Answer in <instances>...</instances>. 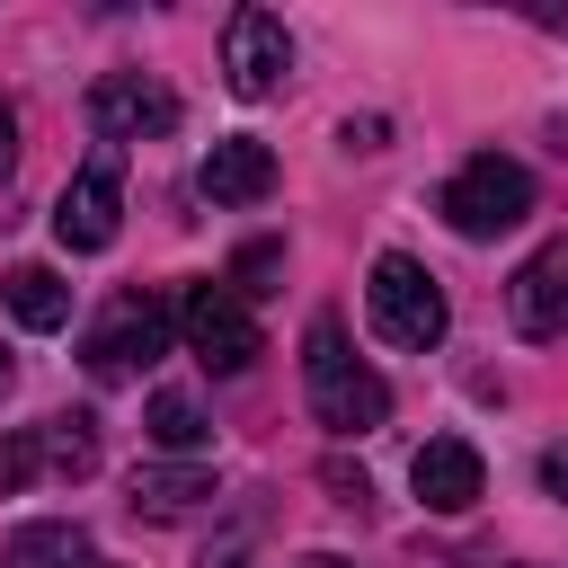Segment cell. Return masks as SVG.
I'll return each mask as SVG.
<instances>
[{"label": "cell", "instance_id": "obj_5", "mask_svg": "<svg viewBox=\"0 0 568 568\" xmlns=\"http://www.w3.org/2000/svg\"><path fill=\"white\" fill-rule=\"evenodd\" d=\"M169 337H178V302H151V293H124L98 328H89V346H80V364L98 373V382H124V373H142V364H160L169 355Z\"/></svg>", "mask_w": 568, "mask_h": 568}, {"label": "cell", "instance_id": "obj_13", "mask_svg": "<svg viewBox=\"0 0 568 568\" xmlns=\"http://www.w3.org/2000/svg\"><path fill=\"white\" fill-rule=\"evenodd\" d=\"M0 302L18 311V328H62L71 320V284L53 266H9L0 275Z\"/></svg>", "mask_w": 568, "mask_h": 568}, {"label": "cell", "instance_id": "obj_20", "mask_svg": "<svg viewBox=\"0 0 568 568\" xmlns=\"http://www.w3.org/2000/svg\"><path fill=\"white\" fill-rule=\"evenodd\" d=\"M541 488H550V497H568V444H550V453H541Z\"/></svg>", "mask_w": 568, "mask_h": 568}, {"label": "cell", "instance_id": "obj_8", "mask_svg": "<svg viewBox=\"0 0 568 568\" xmlns=\"http://www.w3.org/2000/svg\"><path fill=\"white\" fill-rule=\"evenodd\" d=\"M506 320L524 328V337H568V240H550V248H532L524 266H515V284H506Z\"/></svg>", "mask_w": 568, "mask_h": 568}, {"label": "cell", "instance_id": "obj_11", "mask_svg": "<svg viewBox=\"0 0 568 568\" xmlns=\"http://www.w3.org/2000/svg\"><path fill=\"white\" fill-rule=\"evenodd\" d=\"M195 186H204L213 204H266V186H275V151H266L257 133H231V142L204 151Z\"/></svg>", "mask_w": 568, "mask_h": 568}, {"label": "cell", "instance_id": "obj_12", "mask_svg": "<svg viewBox=\"0 0 568 568\" xmlns=\"http://www.w3.org/2000/svg\"><path fill=\"white\" fill-rule=\"evenodd\" d=\"M213 497V470H195V462H178V470H133V515H151V524H178V515H195Z\"/></svg>", "mask_w": 568, "mask_h": 568}, {"label": "cell", "instance_id": "obj_10", "mask_svg": "<svg viewBox=\"0 0 568 568\" xmlns=\"http://www.w3.org/2000/svg\"><path fill=\"white\" fill-rule=\"evenodd\" d=\"M408 488H417L435 515H470V506H479V488H488V470H479V453H470L462 435H435V444H417Z\"/></svg>", "mask_w": 568, "mask_h": 568}, {"label": "cell", "instance_id": "obj_2", "mask_svg": "<svg viewBox=\"0 0 568 568\" xmlns=\"http://www.w3.org/2000/svg\"><path fill=\"white\" fill-rule=\"evenodd\" d=\"M364 311H373V328L390 337V346H408V355H426V346H444V284L417 266V257H399V248H382L373 257V284H364Z\"/></svg>", "mask_w": 568, "mask_h": 568}, {"label": "cell", "instance_id": "obj_22", "mask_svg": "<svg viewBox=\"0 0 568 568\" xmlns=\"http://www.w3.org/2000/svg\"><path fill=\"white\" fill-rule=\"evenodd\" d=\"M302 568H355V559H337V550H311V559H302Z\"/></svg>", "mask_w": 568, "mask_h": 568}, {"label": "cell", "instance_id": "obj_7", "mask_svg": "<svg viewBox=\"0 0 568 568\" xmlns=\"http://www.w3.org/2000/svg\"><path fill=\"white\" fill-rule=\"evenodd\" d=\"M284 71H293L284 18H275V9H231V27H222V80H231L240 98H266Z\"/></svg>", "mask_w": 568, "mask_h": 568}, {"label": "cell", "instance_id": "obj_16", "mask_svg": "<svg viewBox=\"0 0 568 568\" xmlns=\"http://www.w3.org/2000/svg\"><path fill=\"white\" fill-rule=\"evenodd\" d=\"M142 426H151V444H160V453H204V435H213V426H204V408H195L186 390H151V417H142Z\"/></svg>", "mask_w": 568, "mask_h": 568}, {"label": "cell", "instance_id": "obj_17", "mask_svg": "<svg viewBox=\"0 0 568 568\" xmlns=\"http://www.w3.org/2000/svg\"><path fill=\"white\" fill-rule=\"evenodd\" d=\"M275 275H284V248H275V240H248L240 266H231V293H240V302H248V293H275Z\"/></svg>", "mask_w": 568, "mask_h": 568}, {"label": "cell", "instance_id": "obj_18", "mask_svg": "<svg viewBox=\"0 0 568 568\" xmlns=\"http://www.w3.org/2000/svg\"><path fill=\"white\" fill-rule=\"evenodd\" d=\"M44 470V453H36V426H18V435H0V488H27Z\"/></svg>", "mask_w": 568, "mask_h": 568}, {"label": "cell", "instance_id": "obj_3", "mask_svg": "<svg viewBox=\"0 0 568 568\" xmlns=\"http://www.w3.org/2000/svg\"><path fill=\"white\" fill-rule=\"evenodd\" d=\"M435 213H444V222H453L462 240H497V231H515V222L532 213V178H524L515 160L479 151V160H462V169L444 178Z\"/></svg>", "mask_w": 568, "mask_h": 568}, {"label": "cell", "instance_id": "obj_21", "mask_svg": "<svg viewBox=\"0 0 568 568\" xmlns=\"http://www.w3.org/2000/svg\"><path fill=\"white\" fill-rule=\"evenodd\" d=\"M204 568H248V550H240V541H222V550H204Z\"/></svg>", "mask_w": 568, "mask_h": 568}, {"label": "cell", "instance_id": "obj_19", "mask_svg": "<svg viewBox=\"0 0 568 568\" xmlns=\"http://www.w3.org/2000/svg\"><path fill=\"white\" fill-rule=\"evenodd\" d=\"M9 169H18V106L0 98V186H9Z\"/></svg>", "mask_w": 568, "mask_h": 568}, {"label": "cell", "instance_id": "obj_15", "mask_svg": "<svg viewBox=\"0 0 568 568\" xmlns=\"http://www.w3.org/2000/svg\"><path fill=\"white\" fill-rule=\"evenodd\" d=\"M36 453H44V470H62V479H89L98 470V417H44L36 426Z\"/></svg>", "mask_w": 568, "mask_h": 568}, {"label": "cell", "instance_id": "obj_23", "mask_svg": "<svg viewBox=\"0 0 568 568\" xmlns=\"http://www.w3.org/2000/svg\"><path fill=\"white\" fill-rule=\"evenodd\" d=\"M9 382H18V364H9V346H0V399H9Z\"/></svg>", "mask_w": 568, "mask_h": 568}, {"label": "cell", "instance_id": "obj_6", "mask_svg": "<svg viewBox=\"0 0 568 568\" xmlns=\"http://www.w3.org/2000/svg\"><path fill=\"white\" fill-rule=\"evenodd\" d=\"M115 222H124V178H115V151H98L62 195H53V240L71 257H98L115 248Z\"/></svg>", "mask_w": 568, "mask_h": 568}, {"label": "cell", "instance_id": "obj_9", "mask_svg": "<svg viewBox=\"0 0 568 568\" xmlns=\"http://www.w3.org/2000/svg\"><path fill=\"white\" fill-rule=\"evenodd\" d=\"M89 124H98L106 142H142V133H169V124H178V98H169L160 80H142V71H106V80L89 89Z\"/></svg>", "mask_w": 568, "mask_h": 568}, {"label": "cell", "instance_id": "obj_14", "mask_svg": "<svg viewBox=\"0 0 568 568\" xmlns=\"http://www.w3.org/2000/svg\"><path fill=\"white\" fill-rule=\"evenodd\" d=\"M0 568H89V532L80 524H18L0 541Z\"/></svg>", "mask_w": 568, "mask_h": 568}, {"label": "cell", "instance_id": "obj_4", "mask_svg": "<svg viewBox=\"0 0 568 568\" xmlns=\"http://www.w3.org/2000/svg\"><path fill=\"white\" fill-rule=\"evenodd\" d=\"M178 337H186V355L204 373H248L257 364V320H248V302L231 284H186L178 293Z\"/></svg>", "mask_w": 568, "mask_h": 568}, {"label": "cell", "instance_id": "obj_1", "mask_svg": "<svg viewBox=\"0 0 568 568\" xmlns=\"http://www.w3.org/2000/svg\"><path fill=\"white\" fill-rule=\"evenodd\" d=\"M302 390H311V417H320L328 435H373V426L390 417V382L346 346V320H337V311H320V320L302 328Z\"/></svg>", "mask_w": 568, "mask_h": 568}]
</instances>
